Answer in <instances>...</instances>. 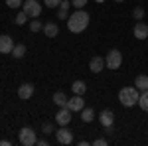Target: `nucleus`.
I'll list each match as a JSON object with an SVG mask.
<instances>
[{"label":"nucleus","mask_w":148,"mask_h":146,"mask_svg":"<svg viewBox=\"0 0 148 146\" xmlns=\"http://www.w3.org/2000/svg\"><path fill=\"white\" fill-rule=\"evenodd\" d=\"M0 146H10V140H0Z\"/></svg>","instance_id":"2f4dec72"},{"label":"nucleus","mask_w":148,"mask_h":146,"mask_svg":"<svg viewBox=\"0 0 148 146\" xmlns=\"http://www.w3.org/2000/svg\"><path fill=\"white\" fill-rule=\"evenodd\" d=\"M71 6H75L77 10L79 8H85L87 6V0H71Z\"/></svg>","instance_id":"bb28decb"},{"label":"nucleus","mask_w":148,"mask_h":146,"mask_svg":"<svg viewBox=\"0 0 148 146\" xmlns=\"http://www.w3.org/2000/svg\"><path fill=\"white\" fill-rule=\"evenodd\" d=\"M22 10L26 12L30 18H40V14H42V4H40L38 0H24Z\"/></svg>","instance_id":"39448f33"},{"label":"nucleus","mask_w":148,"mask_h":146,"mask_svg":"<svg viewBox=\"0 0 148 146\" xmlns=\"http://www.w3.org/2000/svg\"><path fill=\"white\" fill-rule=\"evenodd\" d=\"M18 140H20V144H24V146H34L36 142H38L36 130L30 128V126H22L20 132H18Z\"/></svg>","instance_id":"7ed1b4c3"},{"label":"nucleus","mask_w":148,"mask_h":146,"mask_svg":"<svg viewBox=\"0 0 148 146\" xmlns=\"http://www.w3.org/2000/svg\"><path fill=\"white\" fill-rule=\"evenodd\" d=\"M56 123L59 126H67L71 123V111H69L67 107H59V111L56 112Z\"/></svg>","instance_id":"423d86ee"},{"label":"nucleus","mask_w":148,"mask_h":146,"mask_svg":"<svg viewBox=\"0 0 148 146\" xmlns=\"http://www.w3.org/2000/svg\"><path fill=\"white\" fill-rule=\"evenodd\" d=\"M132 34L136 40H146L148 38V24H144L142 20H138L134 24V28H132Z\"/></svg>","instance_id":"9d476101"},{"label":"nucleus","mask_w":148,"mask_h":146,"mask_svg":"<svg viewBox=\"0 0 148 146\" xmlns=\"http://www.w3.org/2000/svg\"><path fill=\"white\" fill-rule=\"evenodd\" d=\"M144 14H146V12H144V8H140V6H138V8H134V10H132V18H134V20H144Z\"/></svg>","instance_id":"5701e85b"},{"label":"nucleus","mask_w":148,"mask_h":146,"mask_svg":"<svg viewBox=\"0 0 148 146\" xmlns=\"http://www.w3.org/2000/svg\"><path fill=\"white\" fill-rule=\"evenodd\" d=\"M22 4H24L22 0H6V6L8 8H20Z\"/></svg>","instance_id":"a878e982"},{"label":"nucleus","mask_w":148,"mask_h":146,"mask_svg":"<svg viewBox=\"0 0 148 146\" xmlns=\"http://www.w3.org/2000/svg\"><path fill=\"white\" fill-rule=\"evenodd\" d=\"M105 65L109 69H119L123 65V53L119 49H111L107 53V57H105Z\"/></svg>","instance_id":"20e7f679"},{"label":"nucleus","mask_w":148,"mask_h":146,"mask_svg":"<svg viewBox=\"0 0 148 146\" xmlns=\"http://www.w3.org/2000/svg\"><path fill=\"white\" fill-rule=\"evenodd\" d=\"M105 67H107V65H105V59H103V57H99V56L91 57V61H89V69H91V73H101Z\"/></svg>","instance_id":"ddd939ff"},{"label":"nucleus","mask_w":148,"mask_h":146,"mask_svg":"<svg viewBox=\"0 0 148 146\" xmlns=\"http://www.w3.org/2000/svg\"><path fill=\"white\" fill-rule=\"evenodd\" d=\"M56 140L59 144H71V142H73V134L69 132L65 126H61V128L56 130Z\"/></svg>","instance_id":"6e6552de"},{"label":"nucleus","mask_w":148,"mask_h":146,"mask_svg":"<svg viewBox=\"0 0 148 146\" xmlns=\"http://www.w3.org/2000/svg\"><path fill=\"white\" fill-rule=\"evenodd\" d=\"M99 121H101V126H111L114 124V112L111 109H103L99 114Z\"/></svg>","instance_id":"f8f14e48"},{"label":"nucleus","mask_w":148,"mask_h":146,"mask_svg":"<svg viewBox=\"0 0 148 146\" xmlns=\"http://www.w3.org/2000/svg\"><path fill=\"white\" fill-rule=\"evenodd\" d=\"M138 107L142 111L148 112V89L146 91H140V97H138Z\"/></svg>","instance_id":"aec40b11"},{"label":"nucleus","mask_w":148,"mask_h":146,"mask_svg":"<svg viewBox=\"0 0 148 146\" xmlns=\"http://www.w3.org/2000/svg\"><path fill=\"white\" fill-rule=\"evenodd\" d=\"M89 14L83 10V8H79V10H75L71 16L67 18V28L71 34H81L87 26H89Z\"/></svg>","instance_id":"f257e3e1"},{"label":"nucleus","mask_w":148,"mask_h":146,"mask_svg":"<svg viewBox=\"0 0 148 146\" xmlns=\"http://www.w3.org/2000/svg\"><path fill=\"white\" fill-rule=\"evenodd\" d=\"M59 4H61V0H44V6L47 8H59Z\"/></svg>","instance_id":"393cba45"},{"label":"nucleus","mask_w":148,"mask_h":146,"mask_svg":"<svg viewBox=\"0 0 148 146\" xmlns=\"http://www.w3.org/2000/svg\"><path fill=\"white\" fill-rule=\"evenodd\" d=\"M57 18H59V20H65V22H67V18H69L67 10H63V8H57Z\"/></svg>","instance_id":"cd10ccee"},{"label":"nucleus","mask_w":148,"mask_h":146,"mask_svg":"<svg viewBox=\"0 0 148 146\" xmlns=\"http://www.w3.org/2000/svg\"><path fill=\"white\" fill-rule=\"evenodd\" d=\"M134 87H136L138 91H146L148 89V75H138V77L134 79Z\"/></svg>","instance_id":"a211bd4d"},{"label":"nucleus","mask_w":148,"mask_h":146,"mask_svg":"<svg viewBox=\"0 0 148 146\" xmlns=\"http://www.w3.org/2000/svg\"><path fill=\"white\" fill-rule=\"evenodd\" d=\"M114 2H125V0H114Z\"/></svg>","instance_id":"473e14b6"},{"label":"nucleus","mask_w":148,"mask_h":146,"mask_svg":"<svg viewBox=\"0 0 148 146\" xmlns=\"http://www.w3.org/2000/svg\"><path fill=\"white\" fill-rule=\"evenodd\" d=\"M42 132H44L46 136H51L53 132H56V128H53V124H51V123H44V124H42Z\"/></svg>","instance_id":"412c9836"},{"label":"nucleus","mask_w":148,"mask_h":146,"mask_svg":"<svg viewBox=\"0 0 148 146\" xmlns=\"http://www.w3.org/2000/svg\"><path fill=\"white\" fill-rule=\"evenodd\" d=\"M71 91L75 93V95H85V91H87V85H85V81H73V85H71Z\"/></svg>","instance_id":"f3484780"},{"label":"nucleus","mask_w":148,"mask_h":146,"mask_svg":"<svg viewBox=\"0 0 148 146\" xmlns=\"http://www.w3.org/2000/svg\"><path fill=\"white\" fill-rule=\"evenodd\" d=\"M14 40H12L8 34H2L0 36V53H12L14 49Z\"/></svg>","instance_id":"1a4fd4ad"},{"label":"nucleus","mask_w":148,"mask_h":146,"mask_svg":"<svg viewBox=\"0 0 148 146\" xmlns=\"http://www.w3.org/2000/svg\"><path fill=\"white\" fill-rule=\"evenodd\" d=\"M138 97H140V93H138L136 87H123L119 91V101H121L123 107H134V105H138Z\"/></svg>","instance_id":"f03ea898"},{"label":"nucleus","mask_w":148,"mask_h":146,"mask_svg":"<svg viewBox=\"0 0 148 146\" xmlns=\"http://www.w3.org/2000/svg\"><path fill=\"white\" fill-rule=\"evenodd\" d=\"M40 30H44V24L40 22L38 18H34V22H30V32H40Z\"/></svg>","instance_id":"4be33fe9"},{"label":"nucleus","mask_w":148,"mask_h":146,"mask_svg":"<svg viewBox=\"0 0 148 146\" xmlns=\"http://www.w3.org/2000/svg\"><path fill=\"white\" fill-rule=\"evenodd\" d=\"M44 34H46V38H56L59 34V26L56 22H46L44 24Z\"/></svg>","instance_id":"4468645a"},{"label":"nucleus","mask_w":148,"mask_h":146,"mask_svg":"<svg viewBox=\"0 0 148 146\" xmlns=\"http://www.w3.org/2000/svg\"><path fill=\"white\" fill-rule=\"evenodd\" d=\"M93 119H95V109L93 107H83L81 109V121L83 123H91Z\"/></svg>","instance_id":"2eb2a0df"},{"label":"nucleus","mask_w":148,"mask_h":146,"mask_svg":"<svg viewBox=\"0 0 148 146\" xmlns=\"http://www.w3.org/2000/svg\"><path fill=\"white\" fill-rule=\"evenodd\" d=\"M93 144H95V146H107V144H109V140H107V138H97Z\"/></svg>","instance_id":"c85d7f7f"},{"label":"nucleus","mask_w":148,"mask_h":146,"mask_svg":"<svg viewBox=\"0 0 148 146\" xmlns=\"http://www.w3.org/2000/svg\"><path fill=\"white\" fill-rule=\"evenodd\" d=\"M32 95H34V85H32V83H22V85L18 87V97H20L22 101L32 99Z\"/></svg>","instance_id":"9b49d317"},{"label":"nucleus","mask_w":148,"mask_h":146,"mask_svg":"<svg viewBox=\"0 0 148 146\" xmlns=\"http://www.w3.org/2000/svg\"><path fill=\"white\" fill-rule=\"evenodd\" d=\"M97 2H99V4H101V2H105V0H97Z\"/></svg>","instance_id":"72a5a7b5"},{"label":"nucleus","mask_w":148,"mask_h":146,"mask_svg":"<svg viewBox=\"0 0 148 146\" xmlns=\"http://www.w3.org/2000/svg\"><path fill=\"white\" fill-rule=\"evenodd\" d=\"M28 18H30V16H28V14H26V12H18V16H16V24H18V26H24V24L28 22Z\"/></svg>","instance_id":"b1692460"},{"label":"nucleus","mask_w":148,"mask_h":146,"mask_svg":"<svg viewBox=\"0 0 148 146\" xmlns=\"http://www.w3.org/2000/svg\"><path fill=\"white\" fill-rule=\"evenodd\" d=\"M69 0H61V4H59V8H63V10H69Z\"/></svg>","instance_id":"c756f323"},{"label":"nucleus","mask_w":148,"mask_h":146,"mask_svg":"<svg viewBox=\"0 0 148 146\" xmlns=\"http://www.w3.org/2000/svg\"><path fill=\"white\" fill-rule=\"evenodd\" d=\"M10 56H12V57H16V59H22V57L26 56V45H24V44H16Z\"/></svg>","instance_id":"6ab92c4d"},{"label":"nucleus","mask_w":148,"mask_h":146,"mask_svg":"<svg viewBox=\"0 0 148 146\" xmlns=\"http://www.w3.org/2000/svg\"><path fill=\"white\" fill-rule=\"evenodd\" d=\"M67 95L63 93V91H57V93H53V103H56L57 107H67Z\"/></svg>","instance_id":"dca6fc26"},{"label":"nucleus","mask_w":148,"mask_h":146,"mask_svg":"<svg viewBox=\"0 0 148 146\" xmlns=\"http://www.w3.org/2000/svg\"><path fill=\"white\" fill-rule=\"evenodd\" d=\"M36 144H38V146H47V140H46V138H38Z\"/></svg>","instance_id":"7c9ffc66"},{"label":"nucleus","mask_w":148,"mask_h":146,"mask_svg":"<svg viewBox=\"0 0 148 146\" xmlns=\"http://www.w3.org/2000/svg\"><path fill=\"white\" fill-rule=\"evenodd\" d=\"M83 107H85L83 95H75V93H73V97H69V101H67V109L71 112H81Z\"/></svg>","instance_id":"0eeeda50"}]
</instances>
